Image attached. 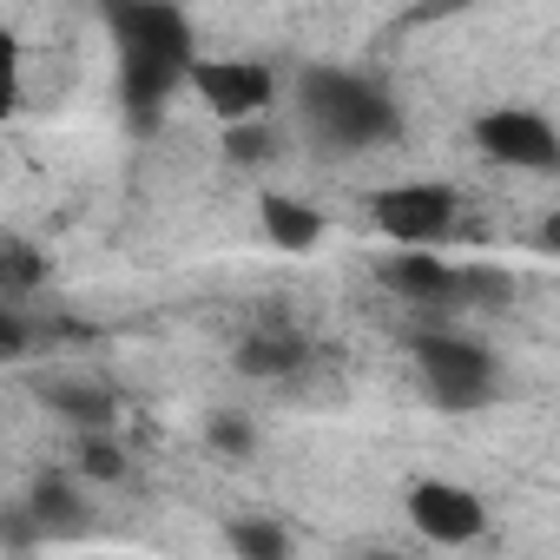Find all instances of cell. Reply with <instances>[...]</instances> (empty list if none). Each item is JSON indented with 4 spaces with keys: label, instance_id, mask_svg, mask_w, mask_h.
I'll use <instances>...</instances> for the list:
<instances>
[{
    "label": "cell",
    "instance_id": "obj_1",
    "mask_svg": "<svg viewBox=\"0 0 560 560\" xmlns=\"http://www.w3.org/2000/svg\"><path fill=\"white\" fill-rule=\"evenodd\" d=\"M113 47H119V100L139 126H152L172 100V86L191 80V21L172 0H93Z\"/></svg>",
    "mask_w": 560,
    "mask_h": 560
},
{
    "label": "cell",
    "instance_id": "obj_3",
    "mask_svg": "<svg viewBox=\"0 0 560 560\" xmlns=\"http://www.w3.org/2000/svg\"><path fill=\"white\" fill-rule=\"evenodd\" d=\"M416 376L429 389L435 409L462 416V409H488L494 389H501V363L488 343L475 337H448V330H422L416 337Z\"/></svg>",
    "mask_w": 560,
    "mask_h": 560
},
{
    "label": "cell",
    "instance_id": "obj_7",
    "mask_svg": "<svg viewBox=\"0 0 560 560\" xmlns=\"http://www.w3.org/2000/svg\"><path fill=\"white\" fill-rule=\"evenodd\" d=\"M191 86H198V100L231 126V119H257V113H270V100H277V73L264 67V60H198L191 67Z\"/></svg>",
    "mask_w": 560,
    "mask_h": 560
},
{
    "label": "cell",
    "instance_id": "obj_9",
    "mask_svg": "<svg viewBox=\"0 0 560 560\" xmlns=\"http://www.w3.org/2000/svg\"><path fill=\"white\" fill-rule=\"evenodd\" d=\"M304 363H311V343L298 330H284V317H270L264 330H250L237 343V370L257 383H291V376H304Z\"/></svg>",
    "mask_w": 560,
    "mask_h": 560
},
{
    "label": "cell",
    "instance_id": "obj_5",
    "mask_svg": "<svg viewBox=\"0 0 560 560\" xmlns=\"http://www.w3.org/2000/svg\"><path fill=\"white\" fill-rule=\"evenodd\" d=\"M475 145L514 172H560V126L534 106H488L475 119Z\"/></svg>",
    "mask_w": 560,
    "mask_h": 560
},
{
    "label": "cell",
    "instance_id": "obj_14",
    "mask_svg": "<svg viewBox=\"0 0 560 560\" xmlns=\"http://www.w3.org/2000/svg\"><path fill=\"white\" fill-rule=\"evenodd\" d=\"M224 540H231L244 560H284V553H291V534L277 527L270 514H231V521H224Z\"/></svg>",
    "mask_w": 560,
    "mask_h": 560
},
{
    "label": "cell",
    "instance_id": "obj_21",
    "mask_svg": "<svg viewBox=\"0 0 560 560\" xmlns=\"http://www.w3.org/2000/svg\"><path fill=\"white\" fill-rule=\"evenodd\" d=\"M435 8H468V0H435Z\"/></svg>",
    "mask_w": 560,
    "mask_h": 560
},
{
    "label": "cell",
    "instance_id": "obj_20",
    "mask_svg": "<svg viewBox=\"0 0 560 560\" xmlns=\"http://www.w3.org/2000/svg\"><path fill=\"white\" fill-rule=\"evenodd\" d=\"M534 244H540L547 257H560V211H547V218H540V231H534Z\"/></svg>",
    "mask_w": 560,
    "mask_h": 560
},
{
    "label": "cell",
    "instance_id": "obj_8",
    "mask_svg": "<svg viewBox=\"0 0 560 560\" xmlns=\"http://www.w3.org/2000/svg\"><path fill=\"white\" fill-rule=\"evenodd\" d=\"M383 284L409 304H462V270L435 257V244H402L383 257Z\"/></svg>",
    "mask_w": 560,
    "mask_h": 560
},
{
    "label": "cell",
    "instance_id": "obj_16",
    "mask_svg": "<svg viewBox=\"0 0 560 560\" xmlns=\"http://www.w3.org/2000/svg\"><path fill=\"white\" fill-rule=\"evenodd\" d=\"M73 468H80L86 481H126V475H132V462H126V448L113 442V429H80Z\"/></svg>",
    "mask_w": 560,
    "mask_h": 560
},
{
    "label": "cell",
    "instance_id": "obj_2",
    "mask_svg": "<svg viewBox=\"0 0 560 560\" xmlns=\"http://www.w3.org/2000/svg\"><path fill=\"white\" fill-rule=\"evenodd\" d=\"M298 119H304V132H311L330 159L370 152V145L396 139V126H402L389 86L370 80V73H350V67H317V73H304V86H298Z\"/></svg>",
    "mask_w": 560,
    "mask_h": 560
},
{
    "label": "cell",
    "instance_id": "obj_13",
    "mask_svg": "<svg viewBox=\"0 0 560 560\" xmlns=\"http://www.w3.org/2000/svg\"><path fill=\"white\" fill-rule=\"evenodd\" d=\"M218 145H224L231 165H270L277 152H284V132L270 126V113H257V119H231Z\"/></svg>",
    "mask_w": 560,
    "mask_h": 560
},
{
    "label": "cell",
    "instance_id": "obj_15",
    "mask_svg": "<svg viewBox=\"0 0 560 560\" xmlns=\"http://www.w3.org/2000/svg\"><path fill=\"white\" fill-rule=\"evenodd\" d=\"M40 284H47L40 250H34V244H21V237H8V244H0V298H8V304H27Z\"/></svg>",
    "mask_w": 560,
    "mask_h": 560
},
{
    "label": "cell",
    "instance_id": "obj_19",
    "mask_svg": "<svg viewBox=\"0 0 560 560\" xmlns=\"http://www.w3.org/2000/svg\"><path fill=\"white\" fill-rule=\"evenodd\" d=\"M0 357H27V311L21 304H0Z\"/></svg>",
    "mask_w": 560,
    "mask_h": 560
},
{
    "label": "cell",
    "instance_id": "obj_11",
    "mask_svg": "<svg viewBox=\"0 0 560 560\" xmlns=\"http://www.w3.org/2000/svg\"><path fill=\"white\" fill-rule=\"evenodd\" d=\"M40 396H47V409H54L60 422H73V429H113V416H119L113 389L93 383V376H47Z\"/></svg>",
    "mask_w": 560,
    "mask_h": 560
},
{
    "label": "cell",
    "instance_id": "obj_4",
    "mask_svg": "<svg viewBox=\"0 0 560 560\" xmlns=\"http://www.w3.org/2000/svg\"><path fill=\"white\" fill-rule=\"evenodd\" d=\"M370 218H376V231L389 244H442L455 231V218H462V198L442 178H409V185L376 191Z\"/></svg>",
    "mask_w": 560,
    "mask_h": 560
},
{
    "label": "cell",
    "instance_id": "obj_17",
    "mask_svg": "<svg viewBox=\"0 0 560 560\" xmlns=\"http://www.w3.org/2000/svg\"><path fill=\"white\" fill-rule=\"evenodd\" d=\"M205 442H211L218 455L244 462V455L257 448V429H250V416H237V409H211V416H205Z\"/></svg>",
    "mask_w": 560,
    "mask_h": 560
},
{
    "label": "cell",
    "instance_id": "obj_18",
    "mask_svg": "<svg viewBox=\"0 0 560 560\" xmlns=\"http://www.w3.org/2000/svg\"><path fill=\"white\" fill-rule=\"evenodd\" d=\"M514 298V277L501 270V264H462V304H488V311H501Z\"/></svg>",
    "mask_w": 560,
    "mask_h": 560
},
{
    "label": "cell",
    "instance_id": "obj_10",
    "mask_svg": "<svg viewBox=\"0 0 560 560\" xmlns=\"http://www.w3.org/2000/svg\"><path fill=\"white\" fill-rule=\"evenodd\" d=\"M257 224H264V244H277V250H311L330 231V218L291 191H257Z\"/></svg>",
    "mask_w": 560,
    "mask_h": 560
},
{
    "label": "cell",
    "instance_id": "obj_12",
    "mask_svg": "<svg viewBox=\"0 0 560 560\" xmlns=\"http://www.w3.org/2000/svg\"><path fill=\"white\" fill-rule=\"evenodd\" d=\"M80 481H86L80 468H40V475H34L27 508L47 521V534H80V527H86V514H80V508H86V501H80Z\"/></svg>",
    "mask_w": 560,
    "mask_h": 560
},
{
    "label": "cell",
    "instance_id": "obj_6",
    "mask_svg": "<svg viewBox=\"0 0 560 560\" xmlns=\"http://www.w3.org/2000/svg\"><path fill=\"white\" fill-rule=\"evenodd\" d=\"M402 508H409V527H416L422 540H435V547H468V540L488 527L481 494H475V488H462V481H442V475L409 481Z\"/></svg>",
    "mask_w": 560,
    "mask_h": 560
}]
</instances>
